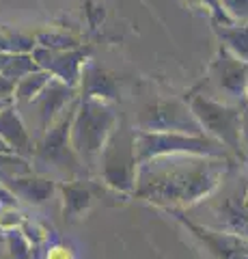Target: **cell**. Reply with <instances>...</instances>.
I'll list each match as a JSON object with an SVG mask.
<instances>
[{
  "label": "cell",
  "mask_w": 248,
  "mask_h": 259,
  "mask_svg": "<svg viewBox=\"0 0 248 259\" xmlns=\"http://www.w3.org/2000/svg\"><path fill=\"white\" fill-rule=\"evenodd\" d=\"M5 244H7V259H35V246L26 238V233L20 229L3 231Z\"/></svg>",
  "instance_id": "21"
},
{
  "label": "cell",
  "mask_w": 248,
  "mask_h": 259,
  "mask_svg": "<svg viewBox=\"0 0 248 259\" xmlns=\"http://www.w3.org/2000/svg\"><path fill=\"white\" fill-rule=\"evenodd\" d=\"M30 173H35V168L28 158H22L18 153H0V182L3 184Z\"/></svg>",
  "instance_id": "20"
},
{
  "label": "cell",
  "mask_w": 248,
  "mask_h": 259,
  "mask_svg": "<svg viewBox=\"0 0 248 259\" xmlns=\"http://www.w3.org/2000/svg\"><path fill=\"white\" fill-rule=\"evenodd\" d=\"M37 69H39V65L35 63L33 54H11L9 56V63H7V67H5L3 74L7 78H11L13 82H20L22 78L30 76Z\"/></svg>",
  "instance_id": "22"
},
{
  "label": "cell",
  "mask_w": 248,
  "mask_h": 259,
  "mask_svg": "<svg viewBox=\"0 0 248 259\" xmlns=\"http://www.w3.org/2000/svg\"><path fill=\"white\" fill-rule=\"evenodd\" d=\"M0 153H13V149H11L3 139H0Z\"/></svg>",
  "instance_id": "32"
},
{
  "label": "cell",
  "mask_w": 248,
  "mask_h": 259,
  "mask_svg": "<svg viewBox=\"0 0 248 259\" xmlns=\"http://www.w3.org/2000/svg\"><path fill=\"white\" fill-rule=\"evenodd\" d=\"M78 104L80 97L71 102L67 110L54 121V125L43 134V139L35 145V156L30 160L35 173L50 177L57 184L84 180L89 175L78 153L71 147V123H74Z\"/></svg>",
  "instance_id": "2"
},
{
  "label": "cell",
  "mask_w": 248,
  "mask_h": 259,
  "mask_svg": "<svg viewBox=\"0 0 248 259\" xmlns=\"http://www.w3.org/2000/svg\"><path fill=\"white\" fill-rule=\"evenodd\" d=\"M9 56H11V54H0V74H3V71H5L7 63H9Z\"/></svg>",
  "instance_id": "31"
},
{
  "label": "cell",
  "mask_w": 248,
  "mask_h": 259,
  "mask_svg": "<svg viewBox=\"0 0 248 259\" xmlns=\"http://www.w3.org/2000/svg\"><path fill=\"white\" fill-rule=\"evenodd\" d=\"M242 151L248 162V104L242 106Z\"/></svg>",
  "instance_id": "28"
},
{
  "label": "cell",
  "mask_w": 248,
  "mask_h": 259,
  "mask_svg": "<svg viewBox=\"0 0 248 259\" xmlns=\"http://www.w3.org/2000/svg\"><path fill=\"white\" fill-rule=\"evenodd\" d=\"M15 87H18V82H13L11 78H7L5 74H0V102L13 104V97H15Z\"/></svg>",
  "instance_id": "27"
},
{
  "label": "cell",
  "mask_w": 248,
  "mask_h": 259,
  "mask_svg": "<svg viewBox=\"0 0 248 259\" xmlns=\"http://www.w3.org/2000/svg\"><path fill=\"white\" fill-rule=\"evenodd\" d=\"M80 97V91L76 87H69L61 80L52 78V82L47 84L41 93H39L33 102L28 104H15L20 110V117L26 123L30 136H33L35 145L43 139V134L54 125L63 112L67 110L71 102H76Z\"/></svg>",
  "instance_id": "8"
},
{
  "label": "cell",
  "mask_w": 248,
  "mask_h": 259,
  "mask_svg": "<svg viewBox=\"0 0 248 259\" xmlns=\"http://www.w3.org/2000/svg\"><path fill=\"white\" fill-rule=\"evenodd\" d=\"M5 186L11 190L13 197L18 199V203L22 201V203H26L30 207L43 205L45 201L59 190V184L57 182L50 180V177H45V175H39V173L15 177V180L7 182Z\"/></svg>",
  "instance_id": "13"
},
{
  "label": "cell",
  "mask_w": 248,
  "mask_h": 259,
  "mask_svg": "<svg viewBox=\"0 0 248 259\" xmlns=\"http://www.w3.org/2000/svg\"><path fill=\"white\" fill-rule=\"evenodd\" d=\"M0 209H3V205H0Z\"/></svg>",
  "instance_id": "36"
},
{
  "label": "cell",
  "mask_w": 248,
  "mask_h": 259,
  "mask_svg": "<svg viewBox=\"0 0 248 259\" xmlns=\"http://www.w3.org/2000/svg\"><path fill=\"white\" fill-rule=\"evenodd\" d=\"M0 231H3V229H0Z\"/></svg>",
  "instance_id": "37"
},
{
  "label": "cell",
  "mask_w": 248,
  "mask_h": 259,
  "mask_svg": "<svg viewBox=\"0 0 248 259\" xmlns=\"http://www.w3.org/2000/svg\"><path fill=\"white\" fill-rule=\"evenodd\" d=\"M33 59L39 65V69L47 71L61 82L78 89L82 69L89 63V52L82 48H78V50H47V48L37 46L33 50Z\"/></svg>",
  "instance_id": "10"
},
{
  "label": "cell",
  "mask_w": 248,
  "mask_h": 259,
  "mask_svg": "<svg viewBox=\"0 0 248 259\" xmlns=\"http://www.w3.org/2000/svg\"><path fill=\"white\" fill-rule=\"evenodd\" d=\"M26 221L18 207H3L0 209V229L3 231H11V229H20Z\"/></svg>",
  "instance_id": "26"
},
{
  "label": "cell",
  "mask_w": 248,
  "mask_h": 259,
  "mask_svg": "<svg viewBox=\"0 0 248 259\" xmlns=\"http://www.w3.org/2000/svg\"><path fill=\"white\" fill-rule=\"evenodd\" d=\"M0 259H7V244H5V233L0 231Z\"/></svg>",
  "instance_id": "30"
},
{
  "label": "cell",
  "mask_w": 248,
  "mask_h": 259,
  "mask_svg": "<svg viewBox=\"0 0 248 259\" xmlns=\"http://www.w3.org/2000/svg\"><path fill=\"white\" fill-rule=\"evenodd\" d=\"M138 153H136V127L119 117V123L113 130L110 139L104 145L97 177L104 186L123 194H134L136 177H138Z\"/></svg>",
  "instance_id": "4"
},
{
  "label": "cell",
  "mask_w": 248,
  "mask_h": 259,
  "mask_svg": "<svg viewBox=\"0 0 248 259\" xmlns=\"http://www.w3.org/2000/svg\"><path fill=\"white\" fill-rule=\"evenodd\" d=\"M214 214L218 218V225H214L212 229L227 231L237 238L248 240V212L242 205V199H227L225 203L214 209Z\"/></svg>",
  "instance_id": "16"
},
{
  "label": "cell",
  "mask_w": 248,
  "mask_h": 259,
  "mask_svg": "<svg viewBox=\"0 0 248 259\" xmlns=\"http://www.w3.org/2000/svg\"><path fill=\"white\" fill-rule=\"evenodd\" d=\"M242 205H244V209L248 212V186H246V190H244V194H242Z\"/></svg>",
  "instance_id": "33"
},
{
  "label": "cell",
  "mask_w": 248,
  "mask_h": 259,
  "mask_svg": "<svg viewBox=\"0 0 248 259\" xmlns=\"http://www.w3.org/2000/svg\"><path fill=\"white\" fill-rule=\"evenodd\" d=\"M59 192L63 197V216L69 218V221L80 218L93 205V192L89 184H84V180L59 184Z\"/></svg>",
  "instance_id": "15"
},
{
  "label": "cell",
  "mask_w": 248,
  "mask_h": 259,
  "mask_svg": "<svg viewBox=\"0 0 248 259\" xmlns=\"http://www.w3.org/2000/svg\"><path fill=\"white\" fill-rule=\"evenodd\" d=\"M117 123L119 112L110 102L80 97L74 123H71V147L78 153L89 175H97L104 145L110 139Z\"/></svg>",
  "instance_id": "3"
},
{
  "label": "cell",
  "mask_w": 248,
  "mask_h": 259,
  "mask_svg": "<svg viewBox=\"0 0 248 259\" xmlns=\"http://www.w3.org/2000/svg\"><path fill=\"white\" fill-rule=\"evenodd\" d=\"M0 139L9 145L13 153L33 160L35 141L30 136L26 123H24V119L20 117V110L15 104H9V106L0 112Z\"/></svg>",
  "instance_id": "12"
},
{
  "label": "cell",
  "mask_w": 248,
  "mask_h": 259,
  "mask_svg": "<svg viewBox=\"0 0 248 259\" xmlns=\"http://www.w3.org/2000/svg\"><path fill=\"white\" fill-rule=\"evenodd\" d=\"M246 104H248V91H246Z\"/></svg>",
  "instance_id": "35"
},
{
  "label": "cell",
  "mask_w": 248,
  "mask_h": 259,
  "mask_svg": "<svg viewBox=\"0 0 248 259\" xmlns=\"http://www.w3.org/2000/svg\"><path fill=\"white\" fill-rule=\"evenodd\" d=\"M78 91H80V97H93V100L110 102V104L117 100V82L113 80V76L100 69L93 61L84 65Z\"/></svg>",
  "instance_id": "14"
},
{
  "label": "cell",
  "mask_w": 248,
  "mask_h": 259,
  "mask_svg": "<svg viewBox=\"0 0 248 259\" xmlns=\"http://www.w3.org/2000/svg\"><path fill=\"white\" fill-rule=\"evenodd\" d=\"M194 91L220 100L231 106H244L248 91V63L235 59L225 48L218 46V52L207 67L203 82Z\"/></svg>",
  "instance_id": "7"
},
{
  "label": "cell",
  "mask_w": 248,
  "mask_h": 259,
  "mask_svg": "<svg viewBox=\"0 0 248 259\" xmlns=\"http://www.w3.org/2000/svg\"><path fill=\"white\" fill-rule=\"evenodd\" d=\"M35 48V35L0 28V54H33Z\"/></svg>",
  "instance_id": "19"
},
{
  "label": "cell",
  "mask_w": 248,
  "mask_h": 259,
  "mask_svg": "<svg viewBox=\"0 0 248 259\" xmlns=\"http://www.w3.org/2000/svg\"><path fill=\"white\" fill-rule=\"evenodd\" d=\"M235 160L205 156H160L140 162L134 197L160 207H190L212 197L233 168Z\"/></svg>",
  "instance_id": "1"
},
{
  "label": "cell",
  "mask_w": 248,
  "mask_h": 259,
  "mask_svg": "<svg viewBox=\"0 0 248 259\" xmlns=\"http://www.w3.org/2000/svg\"><path fill=\"white\" fill-rule=\"evenodd\" d=\"M52 82V76L47 74V71L43 69H37L33 71L30 76L26 78H22L18 87H15V97H13V104H28V102H33L35 97L43 91V89Z\"/></svg>",
  "instance_id": "18"
},
{
  "label": "cell",
  "mask_w": 248,
  "mask_h": 259,
  "mask_svg": "<svg viewBox=\"0 0 248 259\" xmlns=\"http://www.w3.org/2000/svg\"><path fill=\"white\" fill-rule=\"evenodd\" d=\"M173 214L218 259H248V240L237 238L227 231L212 229V227H205V225H196L194 221H190V218H186L181 212H177V209H173Z\"/></svg>",
  "instance_id": "11"
},
{
  "label": "cell",
  "mask_w": 248,
  "mask_h": 259,
  "mask_svg": "<svg viewBox=\"0 0 248 259\" xmlns=\"http://www.w3.org/2000/svg\"><path fill=\"white\" fill-rule=\"evenodd\" d=\"M186 3L190 7H194V9H203L207 15H210L212 24H231L233 22L225 13V9H222L220 0H186Z\"/></svg>",
  "instance_id": "24"
},
{
  "label": "cell",
  "mask_w": 248,
  "mask_h": 259,
  "mask_svg": "<svg viewBox=\"0 0 248 259\" xmlns=\"http://www.w3.org/2000/svg\"><path fill=\"white\" fill-rule=\"evenodd\" d=\"M0 205L3 207H18V199L11 194V190L0 182Z\"/></svg>",
  "instance_id": "29"
},
{
  "label": "cell",
  "mask_w": 248,
  "mask_h": 259,
  "mask_svg": "<svg viewBox=\"0 0 248 259\" xmlns=\"http://www.w3.org/2000/svg\"><path fill=\"white\" fill-rule=\"evenodd\" d=\"M220 5L233 22L248 24V0H220Z\"/></svg>",
  "instance_id": "25"
},
{
  "label": "cell",
  "mask_w": 248,
  "mask_h": 259,
  "mask_svg": "<svg viewBox=\"0 0 248 259\" xmlns=\"http://www.w3.org/2000/svg\"><path fill=\"white\" fill-rule=\"evenodd\" d=\"M186 102L201 123L203 134L225 145L237 160L246 162L242 151V106H231L201 91H192Z\"/></svg>",
  "instance_id": "5"
},
{
  "label": "cell",
  "mask_w": 248,
  "mask_h": 259,
  "mask_svg": "<svg viewBox=\"0 0 248 259\" xmlns=\"http://www.w3.org/2000/svg\"><path fill=\"white\" fill-rule=\"evenodd\" d=\"M136 153L138 162H147L160 156H205V158H220V160H235L225 145L210 139L205 134H175V132H140L136 130Z\"/></svg>",
  "instance_id": "6"
},
{
  "label": "cell",
  "mask_w": 248,
  "mask_h": 259,
  "mask_svg": "<svg viewBox=\"0 0 248 259\" xmlns=\"http://www.w3.org/2000/svg\"><path fill=\"white\" fill-rule=\"evenodd\" d=\"M212 30L220 48H225L235 59L248 63V24H212Z\"/></svg>",
  "instance_id": "17"
},
{
  "label": "cell",
  "mask_w": 248,
  "mask_h": 259,
  "mask_svg": "<svg viewBox=\"0 0 248 259\" xmlns=\"http://www.w3.org/2000/svg\"><path fill=\"white\" fill-rule=\"evenodd\" d=\"M134 127L140 132H175V134H203L186 100H156L136 112ZM207 136V134H205Z\"/></svg>",
  "instance_id": "9"
},
{
  "label": "cell",
  "mask_w": 248,
  "mask_h": 259,
  "mask_svg": "<svg viewBox=\"0 0 248 259\" xmlns=\"http://www.w3.org/2000/svg\"><path fill=\"white\" fill-rule=\"evenodd\" d=\"M35 41L39 48H47V50H78L80 44L76 37L65 35V32H37Z\"/></svg>",
  "instance_id": "23"
},
{
  "label": "cell",
  "mask_w": 248,
  "mask_h": 259,
  "mask_svg": "<svg viewBox=\"0 0 248 259\" xmlns=\"http://www.w3.org/2000/svg\"><path fill=\"white\" fill-rule=\"evenodd\" d=\"M7 106H9V104H7V102H0V112H3Z\"/></svg>",
  "instance_id": "34"
}]
</instances>
